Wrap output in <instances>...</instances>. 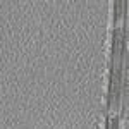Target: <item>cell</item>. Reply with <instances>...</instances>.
Masks as SVG:
<instances>
[{
  "mask_svg": "<svg viewBox=\"0 0 129 129\" xmlns=\"http://www.w3.org/2000/svg\"><path fill=\"white\" fill-rule=\"evenodd\" d=\"M119 122H120V115H119V114H115L114 119L110 120V129H119Z\"/></svg>",
  "mask_w": 129,
  "mask_h": 129,
  "instance_id": "cell-2",
  "label": "cell"
},
{
  "mask_svg": "<svg viewBox=\"0 0 129 129\" xmlns=\"http://www.w3.org/2000/svg\"><path fill=\"white\" fill-rule=\"evenodd\" d=\"M122 9H124V2L114 0V26H119L122 22Z\"/></svg>",
  "mask_w": 129,
  "mask_h": 129,
  "instance_id": "cell-1",
  "label": "cell"
}]
</instances>
